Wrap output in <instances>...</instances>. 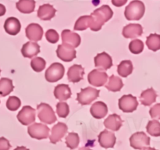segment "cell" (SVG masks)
<instances>
[{
    "label": "cell",
    "instance_id": "cell-1",
    "mask_svg": "<svg viewBox=\"0 0 160 150\" xmlns=\"http://www.w3.org/2000/svg\"><path fill=\"white\" fill-rule=\"evenodd\" d=\"M113 15L112 9L108 5H104L98 9H96L91 17L90 28L92 31H98L102 28L106 22L109 21Z\"/></svg>",
    "mask_w": 160,
    "mask_h": 150
},
{
    "label": "cell",
    "instance_id": "cell-2",
    "mask_svg": "<svg viewBox=\"0 0 160 150\" xmlns=\"http://www.w3.org/2000/svg\"><path fill=\"white\" fill-rule=\"evenodd\" d=\"M145 12V4L140 0H134L126 7L124 16L128 20H139Z\"/></svg>",
    "mask_w": 160,
    "mask_h": 150
},
{
    "label": "cell",
    "instance_id": "cell-3",
    "mask_svg": "<svg viewBox=\"0 0 160 150\" xmlns=\"http://www.w3.org/2000/svg\"><path fill=\"white\" fill-rule=\"evenodd\" d=\"M38 119L46 124H52L56 121V117L52 108L47 103H40L37 107Z\"/></svg>",
    "mask_w": 160,
    "mask_h": 150
},
{
    "label": "cell",
    "instance_id": "cell-4",
    "mask_svg": "<svg viewBox=\"0 0 160 150\" xmlns=\"http://www.w3.org/2000/svg\"><path fill=\"white\" fill-rule=\"evenodd\" d=\"M100 91L92 87H87L82 88L79 93H78L77 100L82 106L89 105L99 96Z\"/></svg>",
    "mask_w": 160,
    "mask_h": 150
},
{
    "label": "cell",
    "instance_id": "cell-5",
    "mask_svg": "<svg viewBox=\"0 0 160 150\" xmlns=\"http://www.w3.org/2000/svg\"><path fill=\"white\" fill-rule=\"evenodd\" d=\"M65 69L62 64L59 62H53L45 71V79L50 83L56 82L63 77Z\"/></svg>",
    "mask_w": 160,
    "mask_h": 150
},
{
    "label": "cell",
    "instance_id": "cell-6",
    "mask_svg": "<svg viewBox=\"0 0 160 150\" xmlns=\"http://www.w3.org/2000/svg\"><path fill=\"white\" fill-rule=\"evenodd\" d=\"M50 129L47 125L42 124L40 123H34L30 125L28 128V134L32 138L38 139H45L48 138L49 135Z\"/></svg>",
    "mask_w": 160,
    "mask_h": 150
},
{
    "label": "cell",
    "instance_id": "cell-7",
    "mask_svg": "<svg viewBox=\"0 0 160 150\" xmlns=\"http://www.w3.org/2000/svg\"><path fill=\"white\" fill-rule=\"evenodd\" d=\"M138 102L132 95H124L119 99V108L123 112H132L137 109Z\"/></svg>",
    "mask_w": 160,
    "mask_h": 150
},
{
    "label": "cell",
    "instance_id": "cell-8",
    "mask_svg": "<svg viewBox=\"0 0 160 150\" xmlns=\"http://www.w3.org/2000/svg\"><path fill=\"white\" fill-rule=\"evenodd\" d=\"M130 144L134 149H143L150 145V138L145 132H136L130 138Z\"/></svg>",
    "mask_w": 160,
    "mask_h": 150
},
{
    "label": "cell",
    "instance_id": "cell-9",
    "mask_svg": "<svg viewBox=\"0 0 160 150\" xmlns=\"http://www.w3.org/2000/svg\"><path fill=\"white\" fill-rule=\"evenodd\" d=\"M36 111L30 106H25L17 114V120L23 125H31L35 120Z\"/></svg>",
    "mask_w": 160,
    "mask_h": 150
},
{
    "label": "cell",
    "instance_id": "cell-10",
    "mask_svg": "<svg viewBox=\"0 0 160 150\" xmlns=\"http://www.w3.org/2000/svg\"><path fill=\"white\" fill-rule=\"evenodd\" d=\"M56 54L59 59L64 62H71L76 58V50L71 45L67 44H62L58 46Z\"/></svg>",
    "mask_w": 160,
    "mask_h": 150
},
{
    "label": "cell",
    "instance_id": "cell-11",
    "mask_svg": "<svg viewBox=\"0 0 160 150\" xmlns=\"http://www.w3.org/2000/svg\"><path fill=\"white\" fill-rule=\"evenodd\" d=\"M108 80V74L104 71L99 70H93L89 73L88 81L89 84L95 87H102L105 85Z\"/></svg>",
    "mask_w": 160,
    "mask_h": 150
},
{
    "label": "cell",
    "instance_id": "cell-12",
    "mask_svg": "<svg viewBox=\"0 0 160 150\" xmlns=\"http://www.w3.org/2000/svg\"><path fill=\"white\" fill-rule=\"evenodd\" d=\"M67 131H68V128L64 123L59 122L58 123H56L52 128L51 135L49 137L51 143L56 144L57 142H59L65 136V134L67 133Z\"/></svg>",
    "mask_w": 160,
    "mask_h": 150
},
{
    "label": "cell",
    "instance_id": "cell-13",
    "mask_svg": "<svg viewBox=\"0 0 160 150\" xmlns=\"http://www.w3.org/2000/svg\"><path fill=\"white\" fill-rule=\"evenodd\" d=\"M61 37H62V44L71 45L74 48H78L81 44V39L79 34L75 32H72L70 30H63L62 31Z\"/></svg>",
    "mask_w": 160,
    "mask_h": 150
},
{
    "label": "cell",
    "instance_id": "cell-14",
    "mask_svg": "<svg viewBox=\"0 0 160 150\" xmlns=\"http://www.w3.org/2000/svg\"><path fill=\"white\" fill-rule=\"evenodd\" d=\"M117 138L115 134L111 131L104 130L98 135V142L102 148H113L116 144Z\"/></svg>",
    "mask_w": 160,
    "mask_h": 150
},
{
    "label": "cell",
    "instance_id": "cell-15",
    "mask_svg": "<svg viewBox=\"0 0 160 150\" xmlns=\"http://www.w3.org/2000/svg\"><path fill=\"white\" fill-rule=\"evenodd\" d=\"M26 36L29 40L36 42L42 40L43 36V29L38 23H31L26 28Z\"/></svg>",
    "mask_w": 160,
    "mask_h": 150
},
{
    "label": "cell",
    "instance_id": "cell-16",
    "mask_svg": "<svg viewBox=\"0 0 160 150\" xmlns=\"http://www.w3.org/2000/svg\"><path fill=\"white\" fill-rule=\"evenodd\" d=\"M95 66L99 70H106L112 66V57L106 52H101L95 57Z\"/></svg>",
    "mask_w": 160,
    "mask_h": 150
},
{
    "label": "cell",
    "instance_id": "cell-17",
    "mask_svg": "<svg viewBox=\"0 0 160 150\" xmlns=\"http://www.w3.org/2000/svg\"><path fill=\"white\" fill-rule=\"evenodd\" d=\"M143 34V28L138 23H130L123 28L122 34L125 38H136Z\"/></svg>",
    "mask_w": 160,
    "mask_h": 150
},
{
    "label": "cell",
    "instance_id": "cell-18",
    "mask_svg": "<svg viewBox=\"0 0 160 150\" xmlns=\"http://www.w3.org/2000/svg\"><path fill=\"white\" fill-rule=\"evenodd\" d=\"M84 74V69L81 65L74 64L69 68L67 72V78L69 81L73 83L80 82L83 80Z\"/></svg>",
    "mask_w": 160,
    "mask_h": 150
},
{
    "label": "cell",
    "instance_id": "cell-19",
    "mask_svg": "<svg viewBox=\"0 0 160 150\" xmlns=\"http://www.w3.org/2000/svg\"><path fill=\"white\" fill-rule=\"evenodd\" d=\"M4 29L7 34L10 35H17L21 29V24L18 19L15 17H9L4 23Z\"/></svg>",
    "mask_w": 160,
    "mask_h": 150
},
{
    "label": "cell",
    "instance_id": "cell-20",
    "mask_svg": "<svg viewBox=\"0 0 160 150\" xmlns=\"http://www.w3.org/2000/svg\"><path fill=\"white\" fill-rule=\"evenodd\" d=\"M40 52V46L34 42H28L22 46L21 53L25 58H33Z\"/></svg>",
    "mask_w": 160,
    "mask_h": 150
},
{
    "label": "cell",
    "instance_id": "cell-21",
    "mask_svg": "<svg viewBox=\"0 0 160 150\" xmlns=\"http://www.w3.org/2000/svg\"><path fill=\"white\" fill-rule=\"evenodd\" d=\"M90 112L94 118L102 119L107 114L108 107L103 102H96L91 107Z\"/></svg>",
    "mask_w": 160,
    "mask_h": 150
},
{
    "label": "cell",
    "instance_id": "cell-22",
    "mask_svg": "<svg viewBox=\"0 0 160 150\" xmlns=\"http://www.w3.org/2000/svg\"><path fill=\"white\" fill-rule=\"evenodd\" d=\"M122 124H123V120L121 117L115 113L109 115L104 121L105 127L112 131H119Z\"/></svg>",
    "mask_w": 160,
    "mask_h": 150
},
{
    "label": "cell",
    "instance_id": "cell-23",
    "mask_svg": "<svg viewBox=\"0 0 160 150\" xmlns=\"http://www.w3.org/2000/svg\"><path fill=\"white\" fill-rule=\"evenodd\" d=\"M56 10L52 5L44 4L38 8V17L42 20H50L56 15Z\"/></svg>",
    "mask_w": 160,
    "mask_h": 150
},
{
    "label": "cell",
    "instance_id": "cell-24",
    "mask_svg": "<svg viewBox=\"0 0 160 150\" xmlns=\"http://www.w3.org/2000/svg\"><path fill=\"white\" fill-rule=\"evenodd\" d=\"M54 96L60 102L70 98L71 97V90L69 85L65 84H58L54 89Z\"/></svg>",
    "mask_w": 160,
    "mask_h": 150
},
{
    "label": "cell",
    "instance_id": "cell-25",
    "mask_svg": "<svg viewBox=\"0 0 160 150\" xmlns=\"http://www.w3.org/2000/svg\"><path fill=\"white\" fill-rule=\"evenodd\" d=\"M156 98L157 94L152 88L143 91L140 95L141 102L145 106H149L153 104L156 101Z\"/></svg>",
    "mask_w": 160,
    "mask_h": 150
},
{
    "label": "cell",
    "instance_id": "cell-26",
    "mask_svg": "<svg viewBox=\"0 0 160 150\" xmlns=\"http://www.w3.org/2000/svg\"><path fill=\"white\" fill-rule=\"evenodd\" d=\"M16 7L22 13H31L35 9L34 0H19L16 4Z\"/></svg>",
    "mask_w": 160,
    "mask_h": 150
},
{
    "label": "cell",
    "instance_id": "cell-27",
    "mask_svg": "<svg viewBox=\"0 0 160 150\" xmlns=\"http://www.w3.org/2000/svg\"><path fill=\"white\" fill-rule=\"evenodd\" d=\"M123 87V83L122 81L121 78L119 77L115 76V75H111L108 81L107 84H106V88L109 91L112 92H120Z\"/></svg>",
    "mask_w": 160,
    "mask_h": 150
},
{
    "label": "cell",
    "instance_id": "cell-28",
    "mask_svg": "<svg viewBox=\"0 0 160 150\" xmlns=\"http://www.w3.org/2000/svg\"><path fill=\"white\" fill-rule=\"evenodd\" d=\"M133 72V64L131 60H123L117 67V73L123 78H127Z\"/></svg>",
    "mask_w": 160,
    "mask_h": 150
},
{
    "label": "cell",
    "instance_id": "cell-29",
    "mask_svg": "<svg viewBox=\"0 0 160 150\" xmlns=\"http://www.w3.org/2000/svg\"><path fill=\"white\" fill-rule=\"evenodd\" d=\"M14 86L12 84V80L6 78L0 79V95L5 97L10 94L13 91Z\"/></svg>",
    "mask_w": 160,
    "mask_h": 150
},
{
    "label": "cell",
    "instance_id": "cell-30",
    "mask_svg": "<svg viewBox=\"0 0 160 150\" xmlns=\"http://www.w3.org/2000/svg\"><path fill=\"white\" fill-rule=\"evenodd\" d=\"M146 45L150 50L156 52L160 49V34H151L147 37Z\"/></svg>",
    "mask_w": 160,
    "mask_h": 150
},
{
    "label": "cell",
    "instance_id": "cell-31",
    "mask_svg": "<svg viewBox=\"0 0 160 150\" xmlns=\"http://www.w3.org/2000/svg\"><path fill=\"white\" fill-rule=\"evenodd\" d=\"M91 17L90 16H82L79 17L74 25L75 31H84L90 28Z\"/></svg>",
    "mask_w": 160,
    "mask_h": 150
},
{
    "label": "cell",
    "instance_id": "cell-32",
    "mask_svg": "<svg viewBox=\"0 0 160 150\" xmlns=\"http://www.w3.org/2000/svg\"><path fill=\"white\" fill-rule=\"evenodd\" d=\"M147 132L153 137L160 136V122L157 120H150L146 127Z\"/></svg>",
    "mask_w": 160,
    "mask_h": 150
},
{
    "label": "cell",
    "instance_id": "cell-33",
    "mask_svg": "<svg viewBox=\"0 0 160 150\" xmlns=\"http://www.w3.org/2000/svg\"><path fill=\"white\" fill-rule=\"evenodd\" d=\"M80 143V138L77 133H69L66 137V145L70 149L78 148Z\"/></svg>",
    "mask_w": 160,
    "mask_h": 150
},
{
    "label": "cell",
    "instance_id": "cell-34",
    "mask_svg": "<svg viewBox=\"0 0 160 150\" xmlns=\"http://www.w3.org/2000/svg\"><path fill=\"white\" fill-rule=\"evenodd\" d=\"M46 66V62L42 57H34L31 61V67L35 72H42Z\"/></svg>",
    "mask_w": 160,
    "mask_h": 150
},
{
    "label": "cell",
    "instance_id": "cell-35",
    "mask_svg": "<svg viewBox=\"0 0 160 150\" xmlns=\"http://www.w3.org/2000/svg\"><path fill=\"white\" fill-rule=\"evenodd\" d=\"M129 49L133 54H140L144 50V43L140 39H134L129 44Z\"/></svg>",
    "mask_w": 160,
    "mask_h": 150
},
{
    "label": "cell",
    "instance_id": "cell-36",
    "mask_svg": "<svg viewBox=\"0 0 160 150\" xmlns=\"http://www.w3.org/2000/svg\"><path fill=\"white\" fill-rule=\"evenodd\" d=\"M56 112L61 118H66L69 115L70 108L68 104L65 102H59L56 105Z\"/></svg>",
    "mask_w": 160,
    "mask_h": 150
},
{
    "label": "cell",
    "instance_id": "cell-37",
    "mask_svg": "<svg viewBox=\"0 0 160 150\" xmlns=\"http://www.w3.org/2000/svg\"><path fill=\"white\" fill-rule=\"evenodd\" d=\"M21 101L17 96H10L6 102V107L10 111H16L20 108Z\"/></svg>",
    "mask_w": 160,
    "mask_h": 150
},
{
    "label": "cell",
    "instance_id": "cell-38",
    "mask_svg": "<svg viewBox=\"0 0 160 150\" xmlns=\"http://www.w3.org/2000/svg\"><path fill=\"white\" fill-rule=\"evenodd\" d=\"M45 38H46L47 41L52 44L56 43V42H58V41L59 39V34L57 33V31L53 29H49L46 31V33H45Z\"/></svg>",
    "mask_w": 160,
    "mask_h": 150
},
{
    "label": "cell",
    "instance_id": "cell-39",
    "mask_svg": "<svg viewBox=\"0 0 160 150\" xmlns=\"http://www.w3.org/2000/svg\"><path fill=\"white\" fill-rule=\"evenodd\" d=\"M149 114L152 119L160 120V103H157L150 109Z\"/></svg>",
    "mask_w": 160,
    "mask_h": 150
},
{
    "label": "cell",
    "instance_id": "cell-40",
    "mask_svg": "<svg viewBox=\"0 0 160 150\" xmlns=\"http://www.w3.org/2000/svg\"><path fill=\"white\" fill-rule=\"evenodd\" d=\"M9 142L5 138H0V150H9L10 148Z\"/></svg>",
    "mask_w": 160,
    "mask_h": 150
},
{
    "label": "cell",
    "instance_id": "cell-41",
    "mask_svg": "<svg viewBox=\"0 0 160 150\" xmlns=\"http://www.w3.org/2000/svg\"><path fill=\"white\" fill-rule=\"evenodd\" d=\"M128 2V0H112V5H114L117 7H120L125 5Z\"/></svg>",
    "mask_w": 160,
    "mask_h": 150
},
{
    "label": "cell",
    "instance_id": "cell-42",
    "mask_svg": "<svg viewBox=\"0 0 160 150\" xmlns=\"http://www.w3.org/2000/svg\"><path fill=\"white\" fill-rule=\"evenodd\" d=\"M6 11V7H5V6H3L2 4H0V17L5 15Z\"/></svg>",
    "mask_w": 160,
    "mask_h": 150
},
{
    "label": "cell",
    "instance_id": "cell-43",
    "mask_svg": "<svg viewBox=\"0 0 160 150\" xmlns=\"http://www.w3.org/2000/svg\"><path fill=\"white\" fill-rule=\"evenodd\" d=\"M14 150H29V149H28V148H27L26 147H24V146H19V147H17V148H16Z\"/></svg>",
    "mask_w": 160,
    "mask_h": 150
},
{
    "label": "cell",
    "instance_id": "cell-44",
    "mask_svg": "<svg viewBox=\"0 0 160 150\" xmlns=\"http://www.w3.org/2000/svg\"><path fill=\"white\" fill-rule=\"evenodd\" d=\"M143 150H157L154 148H151V147H145L143 148Z\"/></svg>",
    "mask_w": 160,
    "mask_h": 150
},
{
    "label": "cell",
    "instance_id": "cell-45",
    "mask_svg": "<svg viewBox=\"0 0 160 150\" xmlns=\"http://www.w3.org/2000/svg\"><path fill=\"white\" fill-rule=\"evenodd\" d=\"M79 150H92V149H91V148H89L88 147H82V148H80Z\"/></svg>",
    "mask_w": 160,
    "mask_h": 150
},
{
    "label": "cell",
    "instance_id": "cell-46",
    "mask_svg": "<svg viewBox=\"0 0 160 150\" xmlns=\"http://www.w3.org/2000/svg\"><path fill=\"white\" fill-rule=\"evenodd\" d=\"M0 73H1V70H0Z\"/></svg>",
    "mask_w": 160,
    "mask_h": 150
}]
</instances>
